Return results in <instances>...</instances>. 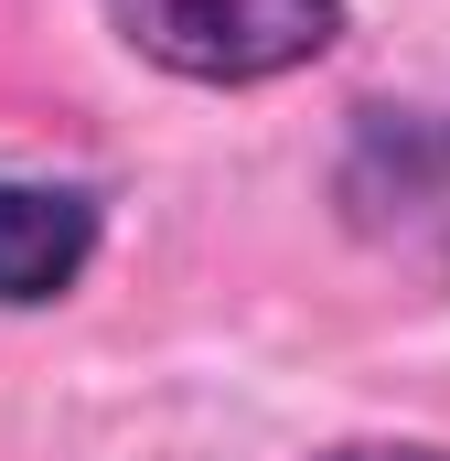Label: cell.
Masks as SVG:
<instances>
[{
  "instance_id": "obj_1",
  "label": "cell",
  "mask_w": 450,
  "mask_h": 461,
  "mask_svg": "<svg viewBox=\"0 0 450 461\" xmlns=\"http://www.w3.org/2000/svg\"><path fill=\"white\" fill-rule=\"evenodd\" d=\"M333 215L364 258L450 290V108H354L333 150Z\"/></svg>"
},
{
  "instance_id": "obj_4",
  "label": "cell",
  "mask_w": 450,
  "mask_h": 461,
  "mask_svg": "<svg viewBox=\"0 0 450 461\" xmlns=\"http://www.w3.org/2000/svg\"><path fill=\"white\" fill-rule=\"evenodd\" d=\"M322 461H450V451H429V440H343Z\"/></svg>"
},
{
  "instance_id": "obj_2",
  "label": "cell",
  "mask_w": 450,
  "mask_h": 461,
  "mask_svg": "<svg viewBox=\"0 0 450 461\" xmlns=\"http://www.w3.org/2000/svg\"><path fill=\"white\" fill-rule=\"evenodd\" d=\"M108 32L183 86H279L343 43V0H97Z\"/></svg>"
},
{
  "instance_id": "obj_3",
  "label": "cell",
  "mask_w": 450,
  "mask_h": 461,
  "mask_svg": "<svg viewBox=\"0 0 450 461\" xmlns=\"http://www.w3.org/2000/svg\"><path fill=\"white\" fill-rule=\"evenodd\" d=\"M108 236V204L86 183H43V172H11L0 183V312H43L86 279Z\"/></svg>"
}]
</instances>
